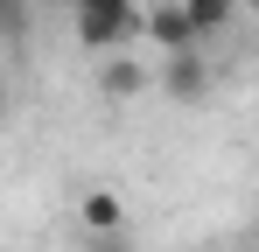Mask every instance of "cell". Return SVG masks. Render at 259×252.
I'll use <instances>...</instances> for the list:
<instances>
[{
  "label": "cell",
  "instance_id": "9",
  "mask_svg": "<svg viewBox=\"0 0 259 252\" xmlns=\"http://www.w3.org/2000/svg\"><path fill=\"white\" fill-rule=\"evenodd\" d=\"M14 112V91H7V70H0V119Z\"/></svg>",
  "mask_w": 259,
  "mask_h": 252
},
{
  "label": "cell",
  "instance_id": "6",
  "mask_svg": "<svg viewBox=\"0 0 259 252\" xmlns=\"http://www.w3.org/2000/svg\"><path fill=\"white\" fill-rule=\"evenodd\" d=\"M77 217H84V231H119V224H126V210H119V196H112V189H84Z\"/></svg>",
  "mask_w": 259,
  "mask_h": 252
},
{
  "label": "cell",
  "instance_id": "1",
  "mask_svg": "<svg viewBox=\"0 0 259 252\" xmlns=\"http://www.w3.org/2000/svg\"><path fill=\"white\" fill-rule=\"evenodd\" d=\"M70 35L91 56H119L140 35V0H70Z\"/></svg>",
  "mask_w": 259,
  "mask_h": 252
},
{
  "label": "cell",
  "instance_id": "8",
  "mask_svg": "<svg viewBox=\"0 0 259 252\" xmlns=\"http://www.w3.org/2000/svg\"><path fill=\"white\" fill-rule=\"evenodd\" d=\"M84 252H126V231H91Z\"/></svg>",
  "mask_w": 259,
  "mask_h": 252
},
{
  "label": "cell",
  "instance_id": "2",
  "mask_svg": "<svg viewBox=\"0 0 259 252\" xmlns=\"http://www.w3.org/2000/svg\"><path fill=\"white\" fill-rule=\"evenodd\" d=\"M140 35H154V49H168V56L203 49L196 28H189V14H182V0H154V7H140Z\"/></svg>",
  "mask_w": 259,
  "mask_h": 252
},
{
  "label": "cell",
  "instance_id": "4",
  "mask_svg": "<svg viewBox=\"0 0 259 252\" xmlns=\"http://www.w3.org/2000/svg\"><path fill=\"white\" fill-rule=\"evenodd\" d=\"M147 84H154V70L133 63V56H105V70H98V91L105 98H140Z\"/></svg>",
  "mask_w": 259,
  "mask_h": 252
},
{
  "label": "cell",
  "instance_id": "3",
  "mask_svg": "<svg viewBox=\"0 0 259 252\" xmlns=\"http://www.w3.org/2000/svg\"><path fill=\"white\" fill-rule=\"evenodd\" d=\"M154 84H161L168 98H182V105L210 98V63H203V49H182V56H168V63L154 70Z\"/></svg>",
  "mask_w": 259,
  "mask_h": 252
},
{
  "label": "cell",
  "instance_id": "10",
  "mask_svg": "<svg viewBox=\"0 0 259 252\" xmlns=\"http://www.w3.org/2000/svg\"><path fill=\"white\" fill-rule=\"evenodd\" d=\"M238 14H259V0H238Z\"/></svg>",
  "mask_w": 259,
  "mask_h": 252
},
{
  "label": "cell",
  "instance_id": "5",
  "mask_svg": "<svg viewBox=\"0 0 259 252\" xmlns=\"http://www.w3.org/2000/svg\"><path fill=\"white\" fill-rule=\"evenodd\" d=\"M182 14H189L196 42H210V35H224V28L238 21V0H182Z\"/></svg>",
  "mask_w": 259,
  "mask_h": 252
},
{
  "label": "cell",
  "instance_id": "7",
  "mask_svg": "<svg viewBox=\"0 0 259 252\" xmlns=\"http://www.w3.org/2000/svg\"><path fill=\"white\" fill-rule=\"evenodd\" d=\"M28 35V0H0V42H21Z\"/></svg>",
  "mask_w": 259,
  "mask_h": 252
}]
</instances>
